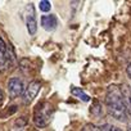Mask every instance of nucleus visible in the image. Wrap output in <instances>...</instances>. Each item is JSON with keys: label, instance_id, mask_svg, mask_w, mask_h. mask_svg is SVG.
<instances>
[{"label": "nucleus", "instance_id": "obj_7", "mask_svg": "<svg viewBox=\"0 0 131 131\" xmlns=\"http://www.w3.org/2000/svg\"><path fill=\"white\" fill-rule=\"evenodd\" d=\"M8 60V49L5 45V41L0 36V66H4Z\"/></svg>", "mask_w": 131, "mask_h": 131}, {"label": "nucleus", "instance_id": "obj_14", "mask_svg": "<svg viewBox=\"0 0 131 131\" xmlns=\"http://www.w3.org/2000/svg\"><path fill=\"white\" fill-rule=\"evenodd\" d=\"M3 98H4V94H3V90L0 89V102H3Z\"/></svg>", "mask_w": 131, "mask_h": 131}, {"label": "nucleus", "instance_id": "obj_13", "mask_svg": "<svg viewBox=\"0 0 131 131\" xmlns=\"http://www.w3.org/2000/svg\"><path fill=\"white\" fill-rule=\"evenodd\" d=\"M126 73H127L128 79L131 80V63H128V66H127V68H126Z\"/></svg>", "mask_w": 131, "mask_h": 131}, {"label": "nucleus", "instance_id": "obj_16", "mask_svg": "<svg viewBox=\"0 0 131 131\" xmlns=\"http://www.w3.org/2000/svg\"><path fill=\"white\" fill-rule=\"evenodd\" d=\"M128 131H131V128H130V130H128Z\"/></svg>", "mask_w": 131, "mask_h": 131}, {"label": "nucleus", "instance_id": "obj_4", "mask_svg": "<svg viewBox=\"0 0 131 131\" xmlns=\"http://www.w3.org/2000/svg\"><path fill=\"white\" fill-rule=\"evenodd\" d=\"M40 88H41V84L39 81H32L27 89L25 90V94H23V102L25 104H30L37 95V93L40 91Z\"/></svg>", "mask_w": 131, "mask_h": 131}, {"label": "nucleus", "instance_id": "obj_15", "mask_svg": "<svg viewBox=\"0 0 131 131\" xmlns=\"http://www.w3.org/2000/svg\"><path fill=\"white\" fill-rule=\"evenodd\" d=\"M34 131H37V130H34Z\"/></svg>", "mask_w": 131, "mask_h": 131}, {"label": "nucleus", "instance_id": "obj_9", "mask_svg": "<svg viewBox=\"0 0 131 131\" xmlns=\"http://www.w3.org/2000/svg\"><path fill=\"white\" fill-rule=\"evenodd\" d=\"M72 94L75 95V96H77V98H80L81 100H84V102H89L90 100V98L81 90V89H77V88H75V89H72Z\"/></svg>", "mask_w": 131, "mask_h": 131}, {"label": "nucleus", "instance_id": "obj_3", "mask_svg": "<svg viewBox=\"0 0 131 131\" xmlns=\"http://www.w3.org/2000/svg\"><path fill=\"white\" fill-rule=\"evenodd\" d=\"M26 26L28 30L30 35H35L37 31V22H36V16H35V10H34V5L30 4L27 7V12H26Z\"/></svg>", "mask_w": 131, "mask_h": 131}, {"label": "nucleus", "instance_id": "obj_11", "mask_svg": "<svg viewBox=\"0 0 131 131\" xmlns=\"http://www.w3.org/2000/svg\"><path fill=\"white\" fill-rule=\"evenodd\" d=\"M100 131H122V130L117 126H113V125H104L100 127Z\"/></svg>", "mask_w": 131, "mask_h": 131}, {"label": "nucleus", "instance_id": "obj_12", "mask_svg": "<svg viewBox=\"0 0 131 131\" xmlns=\"http://www.w3.org/2000/svg\"><path fill=\"white\" fill-rule=\"evenodd\" d=\"M82 131H100V127H98V126H95V125H93V123H88V125L82 128Z\"/></svg>", "mask_w": 131, "mask_h": 131}, {"label": "nucleus", "instance_id": "obj_8", "mask_svg": "<svg viewBox=\"0 0 131 131\" xmlns=\"http://www.w3.org/2000/svg\"><path fill=\"white\" fill-rule=\"evenodd\" d=\"M122 96H123V102L126 104L127 111H131V88L130 86H122Z\"/></svg>", "mask_w": 131, "mask_h": 131}, {"label": "nucleus", "instance_id": "obj_6", "mask_svg": "<svg viewBox=\"0 0 131 131\" xmlns=\"http://www.w3.org/2000/svg\"><path fill=\"white\" fill-rule=\"evenodd\" d=\"M57 17L53 16V14H49V16H44L41 18V26L46 30V31H51L57 27Z\"/></svg>", "mask_w": 131, "mask_h": 131}, {"label": "nucleus", "instance_id": "obj_10", "mask_svg": "<svg viewBox=\"0 0 131 131\" xmlns=\"http://www.w3.org/2000/svg\"><path fill=\"white\" fill-rule=\"evenodd\" d=\"M39 8H40L41 12L46 13V12H50V9H51V4L48 2V0H42V2L39 3Z\"/></svg>", "mask_w": 131, "mask_h": 131}, {"label": "nucleus", "instance_id": "obj_2", "mask_svg": "<svg viewBox=\"0 0 131 131\" xmlns=\"http://www.w3.org/2000/svg\"><path fill=\"white\" fill-rule=\"evenodd\" d=\"M8 91H9V96L12 99L23 95L25 94V89H23L22 80H19L18 77H12L8 81Z\"/></svg>", "mask_w": 131, "mask_h": 131}, {"label": "nucleus", "instance_id": "obj_5", "mask_svg": "<svg viewBox=\"0 0 131 131\" xmlns=\"http://www.w3.org/2000/svg\"><path fill=\"white\" fill-rule=\"evenodd\" d=\"M48 119H49V113L40 109V111H36L35 112V116H34V121L36 123V126L39 127H45L48 125Z\"/></svg>", "mask_w": 131, "mask_h": 131}, {"label": "nucleus", "instance_id": "obj_1", "mask_svg": "<svg viewBox=\"0 0 131 131\" xmlns=\"http://www.w3.org/2000/svg\"><path fill=\"white\" fill-rule=\"evenodd\" d=\"M105 103L108 107V111L111 113V116H113L114 118L119 119V121H125L128 111L126 108V104L123 102V96H122V89L119 86H109L108 91H107V96H105Z\"/></svg>", "mask_w": 131, "mask_h": 131}]
</instances>
